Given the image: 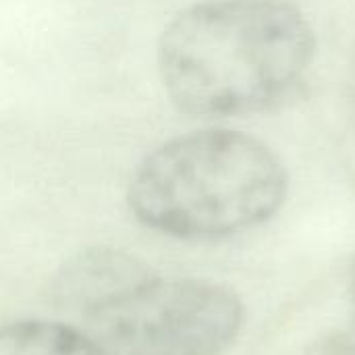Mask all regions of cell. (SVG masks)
<instances>
[{"instance_id":"6da1fadb","label":"cell","mask_w":355,"mask_h":355,"mask_svg":"<svg viewBox=\"0 0 355 355\" xmlns=\"http://www.w3.org/2000/svg\"><path fill=\"white\" fill-rule=\"evenodd\" d=\"M304 15L279 0H206L162 29L156 64L171 102L193 116L258 112L285 98L314 58Z\"/></svg>"},{"instance_id":"7a4b0ae2","label":"cell","mask_w":355,"mask_h":355,"mask_svg":"<svg viewBox=\"0 0 355 355\" xmlns=\"http://www.w3.org/2000/svg\"><path fill=\"white\" fill-rule=\"evenodd\" d=\"M287 193V173L260 139L231 129L177 135L135 166L127 204L152 231L223 239L268 220Z\"/></svg>"},{"instance_id":"3957f363","label":"cell","mask_w":355,"mask_h":355,"mask_svg":"<svg viewBox=\"0 0 355 355\" xmlns=\"http://www.w3.org/2000/svg\"><path fill=\"white\" fill-rule=\"evenodd\" d=\"M81 320L106 355H220L243 327V304L216 283L152 275Z\"/></svg>"},{"instance_id":"277c9868","label":"cell","mask_w":355,"mask_h":355,"mask_svg":"<svg viewBox=\"0 0 355 355\" xmlns=\"http://www.w3.org/2000/svg\"><path fill=\"white\" fill-rule=\"evenodd\" d=\"M148 277L150 268L135 256L114 248H89L56 270L50 281V302L85 318Z\"/></svg>"},{"instance_id":"5b68a950","label":"cell","mask_w":355,"mask_h":355,"mask_svg":"<svg viewBox=\"0 0 355 355\" xmlns=\"http://www.w3.org/2000/svg\"><path fill=\"white\" fill-rule=\"evenodd\" d=\"M0 355H106L79 329L50 320H19L0 327Z\"/></svg>"}]
</instances>
